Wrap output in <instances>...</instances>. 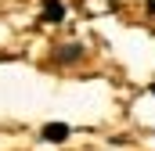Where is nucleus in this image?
I'll list each match as a JSON object with an SVG mask.
<instances>
[{"instance_id": "1", "label": "nucleus", "mask_w": 155, "mask_h": 151, "mask_svg": "<svg viewBox=\"0 0 155 151\" xmlns=\"http://www.w3.org/2000/svg\"><path fill=\"white\" fill-rule=\"evenodd\" d=\"M69 133H72V130H69L65 122H47V126H43V140H51V144L69 140Z\"/></svg>"}, {"instance_id": "2", "label": "nucleus", "mask_w": 155, "mask_h": 151, "mask_svg": "<svg viewBox=\"0 0 155 151\" xmlns=\"http://www.w3.org/2000/svg\"><path fill=\"white\" fill-rule=\"evenodd\" d=\"M43 18H47V22H61V18H65L61 0H47V4H43Z\"/></svg>"}, {"instance_id": "3", "label": "nucleus", "mask_w": 155, "mask_h": 151, "mask_svg": "<svg viewBox=\"0 0 155 151\" xmlns=\"http://www.w3.org/2000/svg\"><path fill=\"white\" fill-rule=\"evenodd\" d=\"M54 58H58V61H76V58H79V47H76V43L58 47V50H54Z\"/></svg>"}, {"instance_id": "4", "label": "nucleus", "mask_w": 155, "mask_h": 151, "mask_svg": "<svg viewBox=\"0 0 155 151\" xmlns=\"http://www.w3.org/2000/svg\"><path fill=\"white\" fill-rule=\"evenodd\" d=\"M152 94H155V83H152Z\"/></svg>"}]
</instances>
